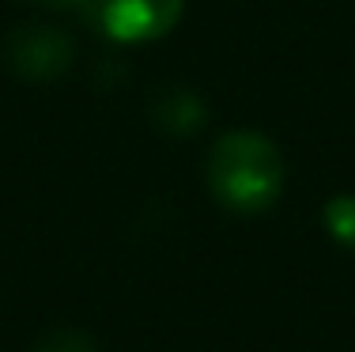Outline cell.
<instances>
[{
    "mask_svg": "<svg viewBox=\"0 0 355 352\" xmlns=\"http://www.w3.org/2000/svg\"><path fill=\"white\" fill-rule=\"evenodd\" d=\"M35 352H98V349H95V341H91L87 333H80V330H72V326H64V330L46 333V337L38 341Z\"/></svg>",
    "mask_w": 355,
    "mask_h": 352,
    "instance_id": "8992f818",
    "label": "cell"
},
{
    "mask_svg": "<svg viewBox=\"0 0 355 352\" xmlns=\"http://www.w3.org/2000/svg\"><path fill=\"white\" fill-rule=\"evenodd\" d=\"M80 15L114 42H151L182 19L185 0H72Z\"/></svg>",
    "mask_w": 355,
    "mask_h": 352,
    "instance_id": "7a4b0ae2",
    "label": "cell"
},
{
    "mask_svg": "<svg viewBox=\"0 0 355 352\" xmlns=\"http://www.w3.org/2000/svg\"><path fill=\"white\" fill-rule=\"evenodd\" d=\"M208 186L231 212L253 216L276 205L284 190V156L268 137L253 129H234L208 152Z\"/></svg>",
    "mask_w": 355,
    "mask_h": 352,
    "instance_id": "6da1fadb",
    "label": "cell"
},
{
    "mask_svg": "<svg viewBox=\"0 0 355 352\" xmlns=\"http://www.w3.org/2000/svg\"><path fill=\"white\" fill-rule=\"evenodd\" d=\"M155 121L163 125L166 133H189L193 125L200 121V103L193 95H185V91H171L166 99H159L155 106Z\"/></svg>",
    "mask_w": 355,
    "mask_h": 352,
    "instance_id": "277c9868",
    "label": "cell"
},
{
    "mask_svg": "<svg viewBox=\"0 0 355 352\" xmlns=\"http://www.w3.org/2000/svg\"><path fill=\"white\" fill-rule=\"evenodd\" d=\"M8 69L23 80H57L72 65V38L53 27H19L4 46Z\"/></svg>",
    "mask_w": 355,
    "mask_h": 352,
    "instance_id": "3957f363",
    "label": "cell"
},
{
    "mask_svg": "<svg viewBox=\"0 0 355 352\" xmlns=\"http://www.w3.org/2000/svg\"><path fill=\"white\" fill-rule=\"evenodd\" d=\"M325 228L340 246L355 250V197L352 194H340L325 205Z\"/></svg>",
    "mask_w": 355,
    "mask_h": 352,
    "instance_id": "5b68a950",
    "label": "cell"
},
{
    "mask_svg": "<svg viewBox=\"0 0 355 352\" xmlns=\"http://www.w3.org/2000/svg\"><path fill=\"white\" fill-rule=\"evenodd\" d=\"M42 4H64V0H42Z\"/></svg>",
    "mask_w": 355,
    "mask_h": 352,
    "instance_id": "52a82bcc",
    "label": "cell"
}]
</instances>
